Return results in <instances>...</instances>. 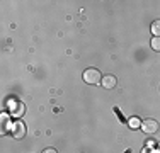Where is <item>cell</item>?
Here are the masks:
<instances>
[{"instance_id":"obj_1","label":"cell","mask_w":160,"mask_h":153,"mask_svg":"<svg viewBox=\"0 0 160 153\" xmlns=\"http://www.w3.org/2000/svg\"><path fill=\"white\" fill-rule=\"evenodd\" d=\"M7 107H9V114L14 117H21L26 114V106H24V102L19 101V99H9Z\"/></svg>"},{"instance_id":"obj_2","label":"cell","mask_w":160,"mask_h":153,"mask_svg":"<svg viewBox=\"0 0 160 153\" xmlns=\"http://www.w3.org/2000/svg\"><path fill=\"white\" fill-rule=\"evenodd\" d=\"M83 80H85L87 83H90V85H97V83H101L102 75L97 68H87V70L83 72Z\"/></svg>"},{"instance_id":"obj_3","label":"cell","mask_w":160,"mask_h":153,"mask_svg":"<svg viewBox=\"0 0 160 153\" xmlns=\"http://www.w3.org/2000/svg\"><path fill=\"white\" fill-rule=\"evenodd\" d=\"M10 135H12L14 140H22L26 136V124L22 121H16L12 124V129H10Z\"/></svg>"},{"instance_id":"obj_4","label":"cell","mask_w":160,"mask_h":153,"mask_svg":"<svg viewBox=\"0 0 160 153\" xmlns=\"http://www.w3.org/2000/svg\"><path fill=\"white\" fill-rule=\"evenodd\" d=\"M158 128H160V124H158V121H155V119L142 121V129L145 131V135H155V133L158 131Z\"/></svg>"},{"instance_id":"obj_5","label":"cell","mask_w":160,"mask_h":153,"mask_svg":"<svg viewBox=\"0 0 160 153\" xmlns=\"http://www.w3.org/2000/svg\"><path fill=\"white\" fill-rule=\"evenodd\" d=\"M0 121H2V135H5V133H9L10 129H12V124H10V114L9 112H2V116H0Z\"/></svg>"},{"instance_id":"obj_6","label":"cell","mask_w":160,"mask_h":153,"mask_svg":"<svg viewBox=\"0 0 160 153\" xmlns=\"http://www.w3.org/2000/svg\"><path fill=\"white\" fill-rule=\"evenodd\" d=\"M116 83H118V78L114 75H106V76H102V80H101V85L104 87V89H114Z\"/></svg>"},{"instance_id":"obj_7","label":"cell","mask_w":160,"mask_h":153,"mask_svg":"<svg viewBox=\"0 0 160 153\" xmlns=\"http://www.w3.org/2000/svg\"><path fill=\"white\" fill-rule=\"evenodd\" d=\"M128 126L131 129H138V128H142V121H140L138 117H131V119L128 121Z\"/></svg>"},{"instance_id":"obj_8","label":"cell","mask_w":160,"mask_h":153,"mask_svg":"<svg viewBox=\"0 0 160 153\" xmlns=\"http://www.w3.org/2000/svg\"><path fill=\"white\" fill-rule=\"evenodd\" d=\"M152 32H153L155 36H160V21L152 22Z\"/></svg>"},{"instance_id":"obj_9","label":"cell","mask_w":160,"mask_h":153,"mask_svg":"<svg viewBox=\"0 0 160 153\" xmlns=\"http://www.w3.org/2000/svg\"><path fill=\"white\" fill-rule=\"evenodd\" d=\"M152 48H153L155 51H160V36H155L153 39H152Z\"/></svg>"},{"instance_id":"obj_10","label":"cell","mask_w":160,"mask_h":153,"mask_svg":"<svg viewBox=\"0 0 160 153\" xmlns=\"http://www.w3.org/2000/svg\"><path fill=\"white\" fill-rule=\"evenodd\" d=\"M43 153H58V151H56L55 148H44V151H43Z\"/></svg>"},{"instance_id":"obj_11","label":"cell","mask_w":160,"mask_h":153,"mask_svg":"<svg viewBox=\"0 0 160 153\" xmlns=\"http://www.w3.org/2000/svg\"><path fill=\"white\" fill-rule=\"evenodd\" d=\"M157 150H158V153H160V141H158V145H157Z\"/></svg>"}]
</instances>
